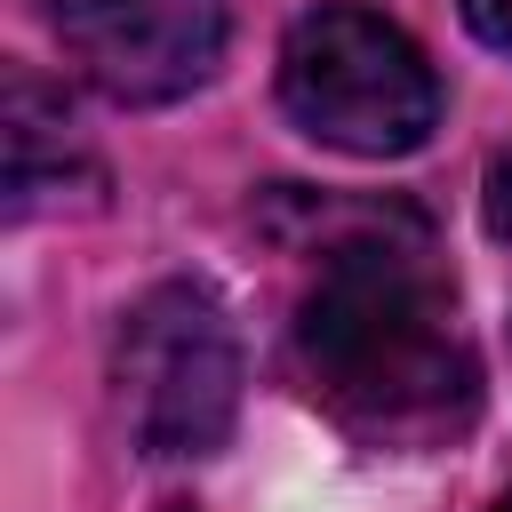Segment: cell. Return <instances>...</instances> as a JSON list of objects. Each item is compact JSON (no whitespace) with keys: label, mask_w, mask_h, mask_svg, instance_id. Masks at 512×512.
I'll return each mask as SVG.
<instances>
[{"label":"cell","mask_w":512,"mask_h":512,"mask_svg":"<svg viewBox=\"0 0 512 512\" xmlns=\"http://www.w3.org/2000/svg\"><path fill=\"white\" fill-rule=\"evenodd\" d=\"M296 360L320 408L384 448H432L480 400L456 288L424 256V240H392V224L328 248L320 280L296 304Z\"/></svg>","instance_id":"cell-1"},{"label":"cell","mask_w":512,"mask_h":512,"mask_svg":"<svg viewBox=\"0 0 512 512\" xmlns=\"http://www.w3.org/2000/svg\"><path fill=\"white\" fill-rule=\"evenodd\" d=\"M280 104L328 152L400 160L440 128V72L376 8L328 0V8H304L280 40Z\"/></svg>","instance_id":"cell-2"},{"label":"cell","mask_w":512,"mask_h":512,"mask_svg":"<svg viewBox=\"0 0 512 512\" xmlns=\"http://www.w3.org/2000/svg\"><path fill=\"white\" fill-rule=\"evenodd\" d=\"M112 400L144 456H208L240 416V336L200 280L152 288L112 336Z\"/></svg>","instance_id":"cell-3"},{"label":"cell","mask_w":512,"mask_h":512,"mask_svg":"<svg viewBox=\"0 0 512 512\" xmlns=\"http://www.w3.org/2000/svg\"><path fill=\"white\" fill-rule=\"evenodd\" d=\"M64 48L112 104H176L224 64V0H48Z\"/></svg>","instance_id":"cell-4"},{"label":"cell","mask_w":512,"mask_h":512,"mask_svg":"<svg viewBox=\"0 0 512 512\" xmlns=\"http://www.w3.org/2000/svg\"><path fill=\"white\" fill-rule=\"evenodd\" d=\"M456 8H464V24H472V40H480V48L512 56V0H456Z\"/></svg>","instance_id":"cell-5"},{"label":"cell","mask_w":512,"mask_h":512,"mask_svg":"<svg viewBox=\"0 0 512 512\" xmlns=\"http://www.w3.org/2000/svg\"><path fill=\"white\" fill-rule=\"evenodd\" d=\"M480 216H488V232H496V240H512V152H496V160H488V192H480Z\"/></svg>","instance_id":"cell-6"},{"label":"cell","mask_w":512,"mask_h":512,"mask_svg":"<svg viewBox=\"0 0 512 512\" xmlns=\"http://www.w3.org/2000/svg\"><path fill=\"white\" fill-rule=\"evenodd\" d=\"M496 512H512V496H504V504H496Z\"/></svg>","instance_id":"cell-7"}]
</instances>
